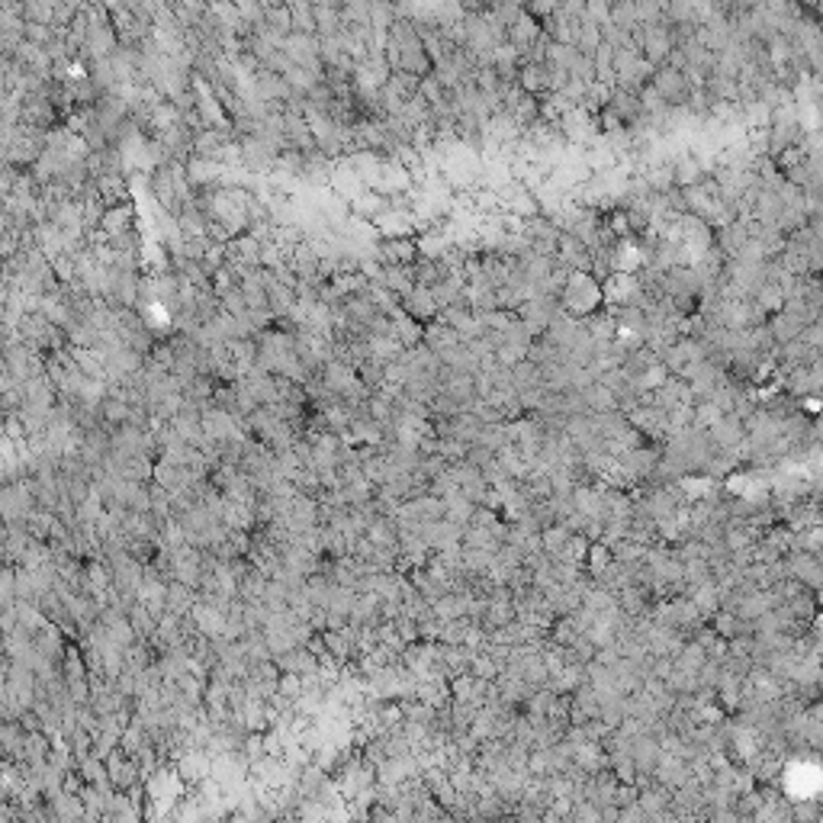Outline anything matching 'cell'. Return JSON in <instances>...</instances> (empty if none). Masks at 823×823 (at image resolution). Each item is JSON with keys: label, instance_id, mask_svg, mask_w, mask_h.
Here are the masks:
<instances>
[{"label": "cell", "instance_id": "obj_1", "mask_svg": "<svg viewBox=\"0 0 823 823\" xmlns=\"http://www.w3.org/2000/svg\"><path fill=\"white\" fill-rule=\"evenodd\" d=\"M601 302V286L595 277L583 274V270H573L569 283L563 290V306L573 312V316H589L595 312V306Z\"/></svg>", "mask_w": 823, "mask_h": 823}]
</instances>
